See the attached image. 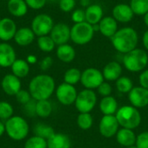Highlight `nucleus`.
Instances as JSON below:
<instances>
[{"mask_svg":"<svg viewBox=\"0 0 148 148\" xmlns=\"http://www.w3.org/2000/svg\"><path fill=\"white\" fill-rule=\"evenodd\" d=\"M16 99V101L22 105H24L26 104L27 102H29V101H31L33 98L29 93V91L28 90H25V89H21L16 95H15Z\"/></svg>","mask_w":148,"mask_h":148,"instance_id":"ea45409f","label":"nucleus"},{"mask_svg":"<svg viewBox=\"0 0 148 148\" xmlns=\"http://www.w3.org/2000/svg\"><path fill=\"white\" fill-rule=\"evenodd\" d=\"M128 100L131 105L136 108H144L148 106V89L141 86L134 87L128 93Z\"/></svg>","mask_w":148,"mask_h":148,"instance_id":"ddd939ff","label":"nucleus"},{"mask_svg":"<svg viewBox=\"0 0 148 148\" xmlns=\"http://www.w3.org/2000/svg\"><path fill=\"white\" fill-rule=\"evenodd\" d=\"M56 54L57 58L64 63H69L73 62L76 56L75 48L69 43L57 46Z\"/></svg>","mask_w":148,"mask_h":148,"instance_id":"5701e85b","label":"nucleus"},{"mask_svg":"<svg viewBox=\"0 0 148 148\" xmlns=\"http://www.w3.org/2000/svg\"><path fill=\"white\" fill-rule=\"evenodd\" d=\"M77 126L82 130H89L94 124V118L90 113H80L77 116Z\"/></svg>","mask_w":148,"mask_h":148,"instance_id":"72a5a7b5","label":"nucleus"},{"mask_svg":"<svg viewBox=\"0 0 148 148\" xmlns=\"http://www.w3.org/2000/svg\"><path fill=\"white\" fill-rule=\"evenodd\" d=\"M48 1H49V2H58L59 0H48Z\"/></svg>","mask_w":148,"mask_h":148,"instance_id":"864d4df0","label":"nucleus"},{"mask_svg":"<svg viewBox=\"0 0 148 148\" xmlns=\"http://www.w3.org/2000/svg\"><path fill=\"white\" fill-rule=\"evenodd\" d=\"M115 117L120 127L131 130L139 127L142 120L139 109L132 105H125L120 108L115 114Z\"/></svg>","mask_w":148,"mask_h":148,"instance_id":"20e7f679","label":"nucleus"},{"mask_svg":"<svg viewBox=\"0 0 148 148\" xmlns=\"http://www.w3.org/2000/svg\"><path fill=\"white\" fill-rule=\"evenodd\" d=\"M95 33L93 25L87 22L74 23L70 30V41L76 45H86L93 40Z\"/></svg>","mask_w":148,"mask_h":148,"instance_id":"423d86ee","label":"nucleus"},{"mask_svg":"<svg viewBox=\"0 0 148 148\" xmlns=\"http://www.w3.org/2000/svg\"><path fill=\"white\" fill-rule=\"evenodd\" d=\"M120 124L115 115H103L99 123V132L104 138L109 139L116 135Z\"/></svg>","mask_w":148,"mask_h":148,"instance_id":"9b49d317","label":"nucleus"},{"mask_svg":"<svg viewBox=\"0 0 148 148\" xmlns=\"http://www.w3.org/2000/svg\"><path fill=\"white\" fill-rule=\"evenodd\" d=\"M77 95L78 93L75 86L68 84L66 82L61 83L56 88V99L61 104L64 106H69L75 104Z\"/></svg>","mask_w":148,"mask_h":148,"instance_id":"9d476101","label":"nucleus"},{"mask_svg":"<svg viewBox=\"0 0 148 148\" xmlns=\"http://www.w3.org/2000/svg\"><path fill=\"white\" fill-rule=\"evenodd\" d=\"M116 89L122 94H128L134 88V82L131 78L127 76H121L115 82Z\"/></svg>","mask_w":148,"mask_h":148,"instance_id":"2f4dec72","label":"nucleus"},{"mask_svg":"<svg viewBox=\"0 0 148 148\" xmlns=\"http://www.w3.org/2000/svg\"><path fill=\"white\" fill-rule=\"evenodd\" d=\"M126 148H138L135 145L134 146H132V147H126Z\"/></svg>","mask_w":148,"mask_h":148,"instance_id":"603ef678","label":"nucleus"},{"mask_svg":"<svg viewBox=\"0 0 148 148\" xmlns=\"http://www.w3.org/2000/svg\"><path fill=\"white\" fill-rule=\"evenodd\" d=\"M23 113L29 116V117H33V116H36V101L32 99L31 101H29V102H27L26 104L23 105Z\"/></svg>","mask_w":148,"mask_h":148,"instance_id":"58836bf2","label":"nucleus"},{"mask_svg":"<svg viewBox=\"0 0 148 148\" xmlns=\"http://www.w3.org/2000/svg\"><path fill=\"white\" fill-rule=\"evenodd\" d=\"M1 19H2V18H1V16H0V20H1Z\"/></svg>","mask_w":148,"mask_h":148,"instance_id":"5fc2aeb1","label":"nucleus"},{"mask_svg":"<svg viewBox=\"0 0 148 148\" xmlns=\"http://www.w3.org/2000/svg\"><path fill=\"white\" fill-rule=\"evenodd\" d=\"M143 22H144L145 25L147 27L148 29V12L147 13H146V14L143 16Z\"/></svg>","mask_w":148,"mask_h":148,"instance_id":"3c124183","label":"nucleus"},{"mask_svg":"<svg viewBox=\"0 0 148 148\" xmlns=\"http://www.w3.org/2000/svg\"><path fill=\"white\" fill-rule=\"evenodd\" d=\"M101 72L107 82H116L122 75V66L120 62L112 61L104 66Z\"/></svg>","mask_w":148,"mask_h":148,"instance_id":"6ab92c4d","label":"nucleus"},{"mask_svg":"<svg viewBox=\"0 0 148 148\" xmlns=\"http://www.w3.org/2000/svg\"><path fill=\"white\" fill-rule=\"evenodd\" d=\"M115 137H116V140L118 144H120L121 146L124 147H132L136 144L137 136L134 134V130L121 127L117 132Z\"/></svg>","mask_w":148,"mask_h":148,"instance_id":"4be33fe9","label":"nucleus"},{"mask_svg":"<svg viewBox=\"0 0 148 148\" xmlns=\"http://www.w3.org/2000/svg\"><path fill=\"white\" fill-rule=\"evenodd\" d=\"M123 66L127 70L133 73L143 71L148 64V54L145 49L136 48L123 55Z\"/></svg>","mask_w":148,"mask_h":148,"instance_id":"7ed1b4c3","label":"nucleus"},{"mask_svg":"<svg viewBox=\"0 0 148 148\" xmlns=\"http://www.w3.org/2000/svg\"><path fill=\"white\" fill-rule=\"evenodd\" d=\"M17 30L16 24L10 17H3L0 20V40L3 42H9L14 39Z\"/></svg>","mask_w":148,"mask_h":148,"instance_id":"f3484780","label":"nucleus"},{"mask_svg":"<svg viewBox=\"0 0 148 148\" xmlns=\"http://www.w3.org/2000/svg\"><path fill=\"white\" fill-rule=\"evenodd\" d=\"M131 6L135 16H144L148 12V0H130Z\"/></svg>","mask_w":148,"mask_h":148,"instance_id":"473e14b6","label":"nucleus"},{"mask_svg":"<svg viewBox=\"0 0 148 148\" xmlns=\"http://www.w3.org/2000/svg\"><path fill=\"white\" fill-rule=\"evenodd\" d=\"M99 32L105 37L111 38L119 29V23L112 16H104L98 23Z\"/></svg>","mask_w":148,"mask_h":148,"instance_id":"a211bd4d","label":"nucleus"},{"mask_svg":"<svg viewBox=\"0 0 148 148\" xmlns=\"http://www.w3.org/2000/svg\"><path fill=\"white\" fill-rule=\"evenodd\" d=\"M139 34L133 27H122L110 38L114 49L121 55H125L137 48Z\"/></svg>","mask_w":148,"mask_h":148,"instance_id":"f257e3e1","label":"nucleus"},{"mask_svg":"<svg viewBox=\"0 0 148 148\" xmlns=\"http://www.w3.org/2000/svg\"><path fill=\"white\" fill-rule=\"evenodd\" d=\"M7 9L11 16L22 17L27 14L29 7L25 0H8Z\"/></svg>","mask_w":148,"mask_h":148,"instance_id":"b1692460","label":"nucleus"},{"mask_svg":"<svg viewBox=\"0 0 148 148\" xmlns=\"http://www.w3.org/2000/svg\"><path fill=\"white\" fill-rule=\"evenodd\" d=\"M118 109V102L111 95L102 97L100 101V110L103 115H115Z\"/></svg>","mask_w":148,"mask_h":148,"instance_id":"a878e982","label":"nucleus"},{"mask_svg":"<svg viewBox=\"0 0 148 148\" xmlns=\"http://www.w3.org/2000/svg\"><path fill=\"white\" fill-rule=\"evenodd\" d=\"M5 133V125L0 121V137H2Z\"/></svg>","mask_w":148,"mask_h":148,"instance_id":"8fccbe9b","label":"nucleus"},{"mask_svg":"<svg viewBox=\"0 0 148 148\" xmlns=\"http://www.w3.org/2000/svg\"><path fill=\"white\" fill-rule=\"evenodd\" d=\"M7 1H8V0H7Z\"/></svg>","mask_w":148,"mask_h":148,"instance_id":"6e6d98bb","label":"nucleus"},{"mask_svg":"<svg viewBox=\"0 0 148 148\" xmlns=\"http://www.w3.org/2000/svg\"><path fill=\"white\" fill-rule=\"evenodd\" d=\"M33 131H34L35 135L42 137L47 140L56 133L51 126L44 124V123H37L35 126Z\"/></svg>","mask_w":148,"mask_h":148,"instance_id":"c85d7f7f","label":"nucleus"},{"mask_svg":"<svg viewBox=\"0 0 148 148\" xmlns=\"http://www.w3.org/2000/svg\"><path fill=\"white\" fill-rule=\"evenodd\" d=\"M142 44L145 48V50L148 51V29L142 35Z\"/></svg>","mask_w":148,"mask_h":148,"instance_id":"49530a36","label":"nucleus"},{"mask_svg":"<svg viewBox=\"0 0 148 148\" xmlns=\"http://www.w3.org/2000/svg\"><path fill=\"white\" fill-rule=\"evenodd\" d=\"M14 109L10 103L8 101H0V120L7 121L10 117L13 116Z\"/></svg>","mask_w":148,"mask_h":148,"instance_id":"c9c22d12","label":"nucleus"},{"mask_svg":"<svg viewBox=\"0 0 148 148\" xmlns=\"http://www.w3.org/2000/svg\"><path fill=\"white\" fill-rule=\"evenodd\" d=\"M86 22L91 25L98 24L104 17V10L101 4L92 3L85 9Z\"/></svg>","mask_w":148,"mask_h":148,"instance_id":"aec40b11","label":"nucleus"},{"mask_svg":"<svg viewBox=\"0 0 148 148\" xmlns=\"http://www.w3.org/2000/svg\"><path fill=\"white\" fill-rule=\"evenodd\" d=\"M81 77H82V71L76 68H71L69 69L63 75V80L64 82L75 86L78 82H81Z\"/></svg>","mask_w":148,"mask_h":148,"instance_id":"7c9ffc66","label":"nucleus"},{"mask_svg":"<svg viewBox=\"0 0 148 148\" xmlns=\"http://www.w3.org/2000/svg\"><path fill=\"white\" fill-rule=\"evenodd\" d=\"M53 58L51 56H45L39 63V67L42 71L49 70L53 65Z\"/></svg>","mask_w":148,"mask_h":148,"instance_id":"c03bdc74","label":"nucleus"},{"mask_svg":"<svg viewBox=\"0 0 148 148\" xmlns=\"http://www.w3.org/2000/svg\"><path fill=\"white\" fill-rule=\"evenodd\" d=\"M54 25V20L49 15L41 13L36 15L32 19L30 28L33 30L34 34L39 37L49 35Z\"/></svg>","mask_w":148,"mask_h":148,"instance_id":"6e6552de","label":"nucleus"},{"mask_svg":"<svg viewBox=\"0 0 148 148\" xmlns=\"http://www.w3.org/2000/svg\"><path fill=\"white\" fill-rule=\"evenodd\" d=\"M47 148H71L69 137L62 133H55L48 140Z\"/></svg>","mask_w":148,"mask_h":148,"instance_id":"393cba45","label":"nucleus"},{"mask_svg":"<svg viewBox=\"0 0 148 148\" xmlns=\"http://www.w3.org/2000/svg\"><path fill=\"white\" fill-rule=\"evenodd\" d=\"M135 146L138 148H148V131L142 132L137 136Z\"/></svg>","mask_w":148,"mask_h":148,"instance_id":"79ce46f5","label":"nucleus"},{"mask_svg":"<svg viewBox=\"0 0 148 148\" xmlns=\"http://www.w3.org/2000/svg\"><path fill=\"white\" fill-rule=\"evenodd\" d=\"M1 87L3 91L10 96L16 95L22 89L21 79L14 75L13 74H8L3 76L1 82Z\"/></svg>","mask_w":148,"mask_h":148,"instance_id":"2eb2a0df","label":"nucleus"},{"mask_svg":"<svg viewBox=\"0 0 148 148\" xmlns=\"http://www.w3.org/2000/svg\"><path fill=\"white\" fill-rule=\"evenodd\" d=\"M140 86L148 89V69H144L139 75Z\"/></svg>","mask_w":148,"mask_h":148,"instance_id":"a18cd8bd","label":"nucleus"},{"mask_svg":"<svg viewBox=\"0 0 148 148\" xmlns=\"http://www.w3.org/2000/svg\"><path fill=\"white\" fill-rule=\"evenodd\" d=\"M134 16L135 15L129 3H117L116 5L114 6L112 10V16L118 23H130Z\"/></svg>","mask_w":148,"mask_h":148,"instance_id":"4468645a","label":"nucleus"},{"mask_svg":"<svg viewBox=\"0 0 148 148\" xmlns=\"http://www.w3.org/2000/svg\"><path fill=\"white\" fill-rule=\"evenodd\" d=\"M70 30L71 27L67 23H58L54 25L49 36L55 42L56 45L59 46L68 43L69 41H70Z\"/></svg>","mask_w":148,"mask_h":148,"instance_id":"f8f14e48","label":"nucleus"},{"mask_svg":"<svg viewBox=\"0 0 148 148\" xmlns=\"http://www.w3.org/2000/svg\"><path fill=\"white\" fill-rule=\"evenodd\" d=\"M53 111V106L49 100L36 101V116L41 118H47L50 116Z\"/></svg>","mask_w":148,"mask_h":148,"instance_id":"cd10ccee","label":"nucleus"},{"mask_svg":"<svg viewBox=\"0 0 148 148\" xmlns=\"http://www.w3.org/2000/svg\"><path fill=\"white\" fill-rule=\"evenodd\" d=\"M11 74L22 79L26 77L29 73V64L23 59H16L10 67Z\"/></svg>","mask_w":148,"mask_h":148,"instance_id":"bb28decb","label":"nucleus"},{"mask_svg":"<svg viewBox=\"0 0 148 148\" xmlns=\"http://www.w3.org/2000/svg\"><path fill=\"white\" fill-rule=\"evenodd\" d=\"M25 2L29 8L38 10L45 6L48 0H25Z\"/></svg>","mask_w":148,"mask_h":148,"instance_id":"37998d69","label":"nucleus"},{"mask_svg":"<svg viewBox=\"0 0 148 148\" xmlns=\"http://www.w3.org/2000/svg\"><path fill=\"white\" fill-rule=\"evenodd\" d=\"M26 62L30 65V64H35L37 62V57L34 55H29L26 57Z\"/></svg>","mask_w":148,"mask_h":148,"instance_id":"de8ad7c7","label":"nucleus"},{"mask_svg":"<svg viewBox=\"0 0 148 148\" xmlns=\"http://www.w3.org/2000/svg\"><path fill=\"white\" fill-rule=\"evenodd\" d=\"M102 72L96 68H88L82 72L81 83L86 89H97L104 82Z\"/></svg>","mask_w":148,"mask_h":148,"instance_id":"1a4fd4ad","label":"nucleus"},{"mask_svg":"<svg viewBox=\"0 0 148 148\" xmlns=\"http://www.w3.org/2000/svg\"><path fill=\"white\" fill-rule=\"evenodd\" d=\"M97 103V95L91 89H83L78 93L75 101V108L79 113H90Z\"/></svg>","mask_w":148,"mask_h":148,"instance_id":"0eeeda50","label":"nucleus"},{"mask_svg":"<svg viewBox=\"0 0 148 148\" xmlns=\"http://www.w3.org/2000/svg\"><path fill=\"white\" fill-rule=\"evenodd\" d=\"M59 8L62 11L65 13L72 12L76 5L75 0H59L58 1Z\"/></svg>","mask_w":148,"mask_h":148,"instance_id":"e433bc0d","label":"nucleus"},{"mask_svg":"<svg viewBox=\"0 0 148 148\" xmlns=\"http://www.w3.org/2000/svg\"><path fill=\"white\" fill-rule=\"evenodd\" d=\"M48 145H47V140L34 135L30 138H29L25 143L23 148H47Z\"/></svg>","mask_w":148,"mask_h":148,"instance_id":"f704fd0d","label":"nucleus"},{"mask_svg":"<svg viewBox=\"0 0 148 148\" xmlns=\"http://www.w3.org/2000/svg\"><path fill=\"white\" fill-rule=\"evenodd\" d=\"M37 46L40 50L45 53H50L55 49L56 43L49 35L39 36L37 38Z\"/></svg>","mask_w":148,"mask_h":148,"instance_id":"c756f323","label":"nucleus"},{"mask_svg":"<svg viewBox=\"0 0 148 148\" xmlns=\"http://www.w3.org/2000/svg\"><path fill=\"white\" fill-rule=\"evenodd\" d=\"M29 91L36 101L49 100L56 91V82L51 75H37L29 83Z\"/></svg>","mask_w":148,"mask_h":148,"instance_id":"f03ea898","label":"nucleus"},{"mask_svg":"<svg viewBox=\"0 0 148 148\" xmlns=\"http://www.w3.org/2000/svg\"><path fill=\"white\" fill-rule=\"evenodd\" d=\"M80 4L83 7V8H87L88 7L90 4H92L91 0H80Z\"/></svg>","mask_w":148,"mask_h":148,"instance_id":"09e8293b","label":"nucleus"},{"mask_svg":"<svg viewBox=\"0 0 148 148\" xmlns=\"http://www.w3.org/2000/svg\"><path fill=\"white\" fill-rule=\"evenodd\" d=\"M16 60L14 48L8 42H0V68H10Z\"/></svg>","mask_w":148,"mask_h":148,"instance_id":"dca6fc26","label":"nucleus"},{"mask_svg":"<svg viewBox=\"0 0 148 148\" xmlns=\"http://www.w3.org/2000/svg\"><path fill=\"white\" fill-rule=\"evenodd\" d=\"M35 36L36 35L34 34L31 28L23 27L17 29L14 36V41L17 45L25 47L33 42V41L35 40Z\"/></svg>","mask_w":148,"mask_h":148,"instance_id":"412c9836","label":"nucleus"},{"mask_svg":"<svg viewBox=\"0 0 148 148\" xmlns=\"http://www.w3.org/2000/svg\"><path fill=\"white\" fill-rule=\"evenodd\" d=\"M98 90V94L100 95H101L102 97H106V96H110L113 91L112 86L108 82H103L97 88Z\"/></svg>","mask_w":148,"mask_h":148,"instance_id":"a19ab883","label":"nucleus"},{"mask_svg":"<svg viewBox=\"0 0 148 148\" xmlns=\"http://www.w3.org/2000/svg\"><path fill=\"white\" fill-rule=\"evenodd\" d=\"M5 133L13 140L20 141L29 134V127L27 121L19 115H13L5 121Z\"/></svg>","mask_w":148,"mask_h":148,"instance_id":"39448f33","label":"nucleus"},{"mask_svg":"<svg viewBox=\"0 0 148 148\" xmlns=\"http://www.w3.org/2000/svg\"><path fill=\"white\" fill-rule=\"evenodd\" d=\"M71 20L74 23H80L86 22L85 10L82 8L75 9L71 12Z\"/></svg>","mask_w":148,"mask_h":148,"instance_id":"4c0bfd02","label":"nucleus"}]
</instances>
